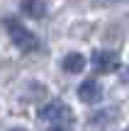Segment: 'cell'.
Wrapping results in <instances>:
<instances>
[{"instance_id":"cell-1","label":"cell","mask_w":129,"mask_h":131,"mask_svg":"<svg viewBox=\"0 0 129 131\" xmlns=\"http://www.w3.org/2000/svg\"><path fill=\"white\" fill-rule=\"evenodd\" d=\"M5 29H7V34H10V41H12L15 46H17L19 51H22V53L37 51V46H39L37 34H34L32 29H27L22 22H19V19L7 17V19H5Z\"/></svg>"},{"instance_id":"cell-2","label":"cell","mask_w":129,"mask_h":131,"mask_svg":"<svg viewBox=\"0 0 129 131\" xmlns=\"http://www.w3.org/2000/svg\"><path fill=\"white\" fill-rule=\"evenodd\" d=\"M39 119L51 124V126H68V124L73 122V112L61 100H51L49 104H44V107L39 109Z\"/></svg>"},{"instance_id":"cell-3","label":"cell","mask_w":129,"mask_h":131,"mask_svg":"<svg viewBox=\"0 0 129 131\" xmlns=\"http://www.w3.org/2000/svg\"><path fill=\"white\" fill-rule=\"evenodd\" d=\"M78 97H81V102L85 104H95L102 100V85L97 83L95 78L85 80V83H81V88H78Z\"/></svg>"},{"instance_id":"cell-4","label":"cell","mask_w":129,"mask_h":131,"mask_svg":"<svg viewBox=\"0 0 129 131\" xmlns=\"http://www.w3.org/2000/svg\"><path fill=\"white\" fill-rule=\"evenodd\" d=\"M90 61H93V66H95L97 70H102V73H110V70H115L117 66H120V58H117L115 51H95Z\"/></svg>"},{"instance_id":"cell-5","label":"cell","mask_w":129,"mask_h":131,"mask_svg":"<svg viewBox=\"0 0 129 131\" xmlns=\"http://www.w3.org/2000/svg\"><path fill=\"white\" fill-rule=\"evenodd\" d=\"M19 10L29 19H42L46 15V3L44 0H19Z\"/></svg>"},{"instance_id":"cell-6","label":"cell","mask_w":129,"mask_h":131,"mask_svg":"<svg viewBox=\"0 0 129 131\" xmlns=\"http://www.w3.org/2000/svg\"><path fill=\"white\" fill-rule=\"evenodd\" d=\"M61 68L66 70V73H81V70L85 68V56H83V53H78V51L66 53V56H63V61H61Z\"/></svg>"},{"instance_id":"cell-7","label":"cell","mask_w":129,"mask_h":131,"mask_svg":"<svg viewBox=\"0 0 129 131\" xmlns=\"http://www.w3.org/2000/svg\"><path fill=\"white\" fill-rule=\"evenodd\" d=\"M10 131H24V129H10Z\"/></svg>"}]
</instances>
